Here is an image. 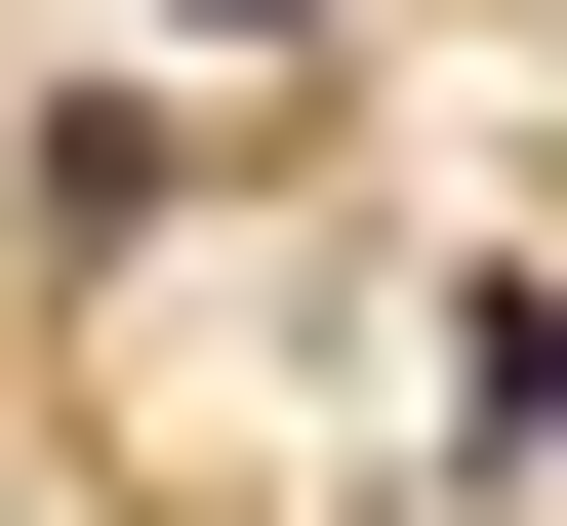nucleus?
Returning <instances> with one entry per match:
<instances>
[{
	"instance_id": "nucleus-1",
	"label": "nucleus",
	"mask_w": 567,
	"mask_h": 526,
	"mask_svg": "<svg viewBox=\"0 0 567 526\" xmlns=\"http://www.w3.org/2000/svg\"><path fill=\"white\" fill-rule=\"evenodd\" d=\"M446 445H486V486H567V283H446Z\"/></svg>"
},
{
	"instance_id": "nucleus-2",
	"label": "nucleus",
	"mask_w": 567,
	"mask_h": 526,
	"mask_svg": "<svg viewBox=\"0 0 567 526\" xmlns=\"http://www.w3.org/2000/svg\"><path fill=\"white\" fill-rule=\"evenodd\" d=\"M203 41H284V0H203Z\"/></svg>"
}]
</instances>
